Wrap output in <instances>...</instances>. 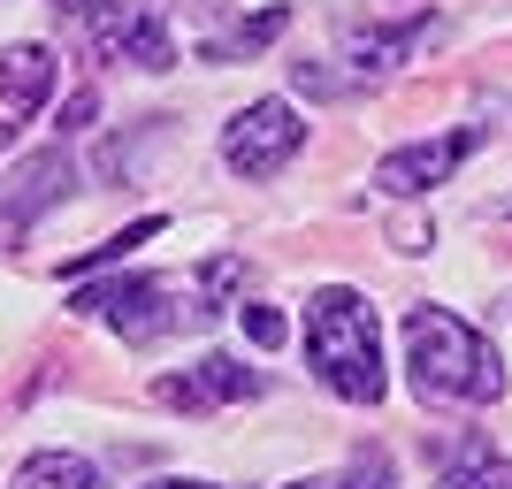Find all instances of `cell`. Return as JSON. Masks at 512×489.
<instances>
[{"instance_id":"6da1fadb","label":"cell","mask_w":512,"mask_h":489,"mask_svg":"<svg viewBox=\"0 0 512 489\" xmlns=\"http://www.w3.org/2000/svg\"><path fill=\"white\" fill-rule=\"evenodd\" d=\"M406 375L436 405H497L505 398V367L490 337L459 321L451 306H406Z\"/></svg>"},{"instance_id":"7a4b0ae2","label":"cell","mask_w":512,"mask_h":489,"mask_svg":"<svg viewBox=\"0 0 512 489\" xmlns=\"http://www.w3.org/2000/svg\"><path fill=\"white\" fill-rule=\"evenodd\" d=\"M306 352H314V375L337 398L383 405L390 375H383V344H375V306L360 291H344V283L314 291V306H306Z\"/></svg>"},{"instance_id":"3957f363","label":"cell","mask_w":512,"mask_h":489,"mask_svg":"<svg viewBox=\"0 0 512 489\" xmlns=\"http://www.w3.org/2000/svg\"><path fill=\"white\" fill-rule=\"evenodd\" d=\"M299 146H306V115L283 100V92L276 100H253L230 130H222V161H230V176H245V184L276 176Z\"/></svg>"},{"instance_id":"277c9868","label":"cell","mask_w":512,"mask_h":489,"mask_svg":"<svg viewBox=\"0 0 512 489\" xmlns=\"http://www.w3.org/2000/svg\"><path fill=\"white\" fill-rule=\"evenodd\" d=\"M85 39H92V54L130 62V69H169L176 62L161 0H100V8H85Z\"/></svg>"},{"instance_id":"5b68a950","label":"cell","mask_w":512,"mask_h":489,"mask_svg":"<svg viewBox=\"0 0 512 489\" xmlns=\"http://www.w3.org/2000/svg\"><path fill=\"white\" fill-rule=\"evenodd\" d=\"M77 314H100L107 329H123L130 344L169 337V291H161V276H107V283H92V291H77Z\"/></svg>"},{"instance_id":"8992f818","label":"cell","mask_w":512,"mask_h":489,"mask_svg":"<svg viewBox=\"0 0 512 489\" xmlns=\"http://www.w3.org/2000/svg\"><path fill=\"white\" fill-rule=\"evenodd\" d=\"M260 390H268V375H260V367L230 360V352H214V360L184 367V375H161V383H153V398L176 405V413H214V405H245V398H260Z\"/></svg>"},{"instance_id":"52a82bcc","label":"cell","mask_w":512,"mask_h":489,"mask_svg":"<svg viewBox=\"0 0 512 489\" xmlns=\"http://www.w3.org/2000/svg\"><path fill=\"white\" fill-rule=\"evenodd\" d=\"M482 146V130H444V138H421V146H398V153H383V169H375V184H383L390 199H421V192H436L467 153Z\"/></svg>"},{"instance_id":"ba28073f","label":"cell","mask_w":512,"mask_h":489,"mask_svg":"<svg viewBox=\"0 0 512 489\" xmlns=\"http://www.w3.org/2000/svg\"><path fill=\"white\" fill-rule=\"evenodd\" d=\"M54 85H62V62H54V46L16 39L8 54H0V100H8V115H39V107L54 100Z\"/></svg>"},{"instance_id":"9c48e42d","label":"cell","mask_w":512,"mask_h":489,"mask_svg":"<svg viewBox=\"0 0 512 489\" xmlns=\"http://www.w3.org/2000/svg\"><path fill=\"white\" fill-rule=\"evenodd\" d=\"M62 176H69V161H62V153H39V161H23L16 192H8V222H0V237H8V245H16V237L31 230V214H39V207H54Z\"/></svg>"},{"instance_id":"30bf717a","label":"cell","mask_w":512,"mask_h":489,"mask_svg":"<svg viewBox=\"0 0 512 489\" xmlns=\"http://www.w3.org/2000/svg\"><path fill=\"white\" fill-rule=\"evenodd\" d=\"M100 474H92V459H77V451H39L31 467L16 474V489H92Z\"/></svg>"},{"instance_id":"8fae6325","label":"cell","mask_w":512,"mask_h":489,"mask_svg":"<svg viewBox=\"0 0 512 489\" xmlns=\"http://www.w3.org/2000/svg\"><path fill=\"white\" fill-rule=\"evenodd\" d=\"M291 489H390V459H383V451H367V459H352V467L306 474V482H291Z\"/></svg>"},{"instance_id":"7c38bea8","label":"cell","mask_w":512,"mask_h":489,"mask_svg":"<svg viewBox=\"0 0 512 489\" xmlns=\"http://www.w3.org/2000/svg\"><path fill=\"white\" fill-rule=\"evenodd\" d=\"M444 489H512V459H474V467H451Z\"/></svg>"},{"instance_id":"4fadbf2b","label":"cell","mask_w":512,"mask_h":489,"mask_svg":"<svg viewBox=\"0 0 512 489\" xmlns=\"http://www.w3.org/2000/svg\"><path fill=\"white\" fill-rule=\"evenodd\" d=\"M245 337H253L260 352H276V344L291 337V321H283L276 306H260V298H253V306H245Z\"/></svg>"},{"instance_id":"5bb4252c","label":"cell","mask_w":512,"mask_h":489,"mask_svg":"<svg viewBox=\"0 0 512 489\" xmlns=\"http://www.w3.org/2000/svg\"><path fill=\"white\" fill-rule=\"evenodd\" d=\"M199 283H207L214 298H222V291H237V283H245V260H207V268H199Z\"/></svg>"},{"instance_id":"9a60e30c","label":"cell","mask_w":512,"mask_h":489,"mask_svg":"<svg viewBox=\"0 0 512 489\" xmlns=\"http://www.w3.org/2000/svg\"><path fill=\"white\" fill-rule=\"evenodd\" d=\"M146 489H214V482H146Z\"/></svg>"},{"instance_id":"2e32d148","label":"cell","mask_w":512,"mask_h":489,"mask_svg":"<svg viewBox=\"0 0 512 489\" xmlns=\"http://www.w3.org/2000/svg\"><path fill=\"white\" fill-rule=\"evenodd\" d=\"M62 8H85V0H62Z\"/></svg>"},{"instance_id":"e0dca14e","label":"cell","mask_w":512,"mask_h":489,"mask_svg":"<svg viewBox=\"0 0 512 489\" xmlns=\"http://www.w3.org/2000/svg\"><path fill=\"white\" fill-rule=\"evenodd\" d=\"M505 222H512V214H505Z\"/></svg>"}]
</instances>
